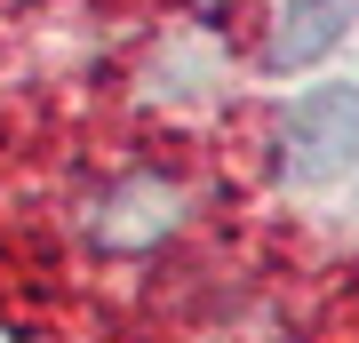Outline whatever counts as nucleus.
I'll return each instance as SVG.
<instances>
[{
    "label": "nucleus",
    "instance_id": "3",
    "mask_svg": "<svg viewBox=\"0 0 359 343\" xmlns=\"http://www.w3.org/2000/svg\"><path fill=\"white\" fill-rule=\"evenodd\" d=\"M344 25H351V0H280V25H271L264 64L271 72H311V64H327Z\"/></svg>",
    "mask_w": 359,
    "mask_h": 343
},
{
    "label": "nucleus",
    "instance_id": "2",
    "mask_svg": "<svg viewBox=\"0 0 359 343\" xmlns=\"http://www.w3.org/2000/svg\"><path fill=\"white\" fill-rule=\"evenodd\" d=\"M176 224H184V191L160 184V176H128V184H112L96 200V248H112V255L160 248Z\"/></svg>",
    "mask_w": 359,
    "mask_h": 343
},
{
    "label": "nucleus",
    "instance_id": "4",
    "mask_svg": "<svg viewBox=\"0 0 359 343\" xmlns=\"http://www.w3.org/2000/svg\"><path fill=\"white\" fill-rule=\"evenodd\" d=\"M216 64H224V48L208 32H176L160 48V72H152V88H176V96H192V88H208L216 80Z\"/></svg>",
    "mask_w": 359,
    "mask_h": 343
},
{
    "label": "nucleus",
    "instance_id": "1",
    "mask_svg": "<svg viewBox=\"0 0 359 343\" xmlns=\"http://www.w3.org/2000/svg\"><path fill=\"white\" fill-rule=\"evenodd\" d=\"M280 168H287V184H304V191H320V184H335V176L359 168V88L351 80H327V88H311V96L287 104Z\"/></svg>",
    "mask_w": 359,
    "mask_h": 343
}]
</instances>
